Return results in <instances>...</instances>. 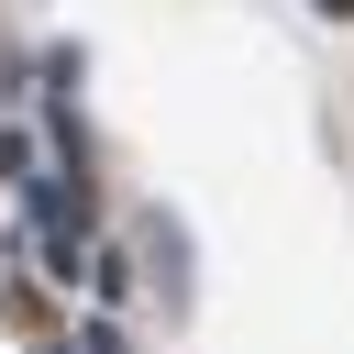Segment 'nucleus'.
<instances>
[{"mask_svg": "<svg viewBox=\"0 0 354 354\" xmlns=\"http://www.w3.org/2000/svg\"><path fill=\"white\" fill-rule=\"evenodd\" d=\"M321 11H343V22H354V0H321Z\"/></svg>", "mask_w": 354, "mask_h": 354, "instance_id": "1", "label": "nucleus"}]
</instances>
